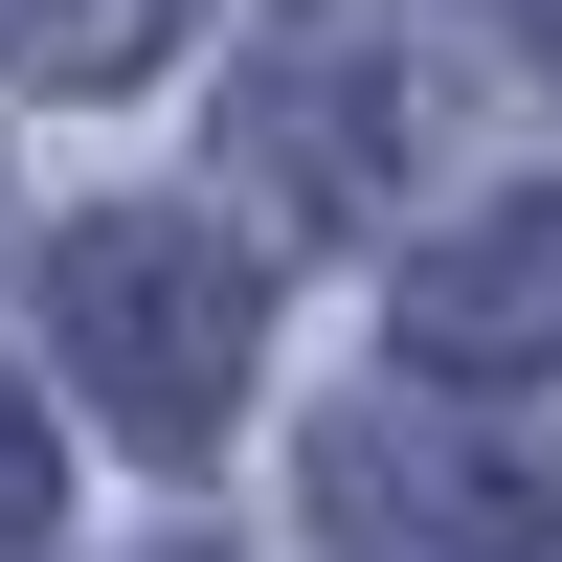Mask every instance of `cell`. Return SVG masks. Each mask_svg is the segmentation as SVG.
I'll use <instances>...</instances> for the list:
<instances>
[{
  "label": "cell",
  "mask_w": 562,
  "mask_h": 562,
  "mask_svg": "<svg viewBox=\"0 0 562 562\" xmlns=\"http://www.w3.org/2000/svg\"><path fill=\"white\" fill-rule=\"evenodd\" d=\"M248 338H270L248 248H225V225H180V203H90L68 248H45V360H68V383H90V428H113V450H158V473H203V450H225Z\"/></svg>",
  "instance_id": "6da1fadb"
},
{
  "label": "cell",
  "mask_w": 562,
  "mask_h": 562,
  "mask_svg": "<svg viewBox=\"0 0 562 562\" xmlns=\"http://www.w3.org/2000/svg\"><path fill=\"white\" fill-rule=\"evenodd\" d=\"M225 180H248L270 225H315V248L405 225V180H428V90H405V45H360L338 0H293V23L225 68Z\"/></svg>",
  "instance_id": "7a4b0ae2"
},
{
  "label": "cell",
  "mask_w": 562,
  "mask_h": 562,
  "mask_svg": "<svg viewBox=\"0 0 562 562\" xmlns=\"http://www.w3.org/2000/svg\"><path fill=\"white\" fill-rule=\"evenodd\" d=\"M293 495H315L338 562H540L562 540V473H540L518 428H473V405H428V383L338 405V428L293 450Z\"/></svg>",
  "instance_id": "3957f363"
},
{
  "label": "cell",
  "mask_w": 562,
  "mask_h": 562,
  "mask_svg": "<svg viewBox=\"0 0 562 562\" xmlns=\"http://www.w3.org/2000/svg\"><path fill=\"white\" fill-rule=\"evenodd\" d=\"M383 360H405L428 405H473V383H562V180H540V203H495V225H450V248H405Z\"/></svg>",
  "instance_id": "277c9868"
},
{
  "label": "cell",
  "mask_w": 562,
  "mask_h": 562,
  "mask_svg": "<svg viewBox=\"0 0 562 562\" xmlns=\"http://www.w3.org/2000/svg\"><path fill=\"white\" fill-rule=\"evenodd\" d=\"M180 45V0H0V90H135Z\"/></svg>",
  "instance_id": "5b68a950"
},
{
  "label": "cell",
  "mask_w": 562,
  "mask_h": 562,
  "mask_svg": "<svg viewBox=\"0 0 562 562\" xmlns=\"http://www.w3.org/2000/svg\"><path fill=\"white\" fill-rule=\"evenodd\" d=\"M68 540V450H45V383H0V562Z\"/></svg>",
  "instance_id": "8992f818"
},
{
  "label": "cell",
  "mask_w": 562,
  "mask_h": 562,
  "mask_svg": "<svg viewBox=\"0 0 562 562\" xmlns=\"http://www.w3.org/2000/svg\"><path fill=\"white\" fill-rule=\"evenodd\" d=\"M495 45H518V68H540V90H562V0H495Z\"/></svg>",
  "instance_id": "52a82bcc"
}]
</instances>
